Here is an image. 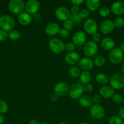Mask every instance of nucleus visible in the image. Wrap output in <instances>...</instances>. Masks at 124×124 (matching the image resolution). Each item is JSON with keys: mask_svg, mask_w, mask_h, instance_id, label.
<instances>
[{"mask_svg": "<svg viewBox=\"0 0 124 124\" xmlns=\"http://www.w3.org/2000/svg\"><path fill=\"white\" fill-rule=\"evenodd\" d=\"M15 26L14 19L8 15H3L0 17V27L6 32H10Z\"/></svg>", "mask_w": 124, "mask_h": 124, "instance_id": "nucleus-1", "label": "nucleus"}, {"mask_svg": "<svg viewBox=\"0 0 124 124\" xmlns=\"http://www.w3.org/2000/svg\"><path fill=\"white\" fill-rule=\"evenodd\" d=\"M109 82L113 89H122L124 88V75L120 73L114 74L109 79Z\"/></svg>", "mask_w": 124, "mask_h": 124, "instance_id": "nucleus-2", "label": "nucleus"}, {"mask_svg": "<svg viewBox=\"0 0 124 124\" xmlns=\"http://www.w3.org/2000/svg\"><path fill=\"white\" fill-rule=\"evenodd\" d=\"M124 53L122 52L120 48H114L110 51L108 55L109 61L114 65H118L123 61Z\"/></svg>", "mask_w": 124, "mask_h": 124, "instance_id": "nucleus-3", "label": "nucleus"}, {"mask_svg": "<svg viewBox=\"0 0 124 124\" xmlns=\"http://www.w3.org/2000/svg\"><path fill=\"white\" fill-rule=\"evenodd\" d=\"M83 86L80 83H74L69 87V95L74 100L79 99L83 93Z\"/></svg>", "mask_w": 124, "mask_h": 124, "instance_id": "nucleus-4", "label": "nucleus"}, {"mask_svg": "<svg viewBox=\"0 0 124 124\" xmlns=\"http://www.w3.org/2000/svg\"><path fill=\"white\" fill-rule=\"evenodd\" d=\"M9 10L14 14H21L25 8V4L21 0H10L8 3Z\"/></svg>", "mask_w": 124, "mask_h": 124, "instance_id": "nucleus-5", "label": "nucleus"}, {"mask_svg": "<svg viewBox=\"0 0 124 124\" xmlns=\"http://www.w3.org/2000/svg\"><path fill=\"white\" fill-rule=\"evenodd\" d=\"M98 52V46L93 41L86 42L83 46V53L88 58L94 57Z\"/></svg>", "mask_w": 124, "mask_h": 124, "instance_id": "nucleus-6", "label": "nucleus"}, {"mask_svg": "<svg viewBox=\"0 0 124 124\" xmlns=\"http://www.w3.org/2000/svg\"><path fill=\"white\" fill-rule=\"evenodd\" d=\"M50 49L56 54H60L64 50V44L62 40L58 38H52L49 42Z\"/></svg>", "mask_w": 124, "mask_h": 124, "instance_id": "nucleus-7", "label": "nucleus"}, {"mask_svg": "<svg viewBox=\"0 0 124 124\" xmlns=\"http://www.w3.org/2000/svg\"><path fill=\"white\" fill-rule=\"evenodd\" d=\"M89 113L91 117L97 120L102 119L105 116V110L104 108L102 105L98 104H93L90 108Z\"/></svg>", "mask_w": 124, "mask_h": 124, "instance_id": "nucleus-8", "label": "nucleus"}, {"mask_svg": "<svg viewBox=\"0 0 124 124\" xmlns=\"http://www.w3.org/2000/svg\"><path fill=\"white\" fill-rule=\"evenodd\" d=\"M69 86L65 82H59L56 84L53 90L58 96H64L69 93Z\"/></svg>", "mask_w": 124, "mask_h": 124, "instance_id": "nucleus-9", "label": "nucleus"}, {"mask_svg": "<svg viewBox=\"0 0 124 124\" xmlns=\"http://www.w3.org/2000/svg\"><path fill=\"white\" fill-rule=\"evenodd\" d=\"M40 2L37 0H29L25 4V8L27 13L29 14L35 15L38 13L39 8H40Z\"/></svg>", "mask_w": 124, "mask_h": 124, "instance_id": "nucleus-10", "label": "nucleus"}, {"mask_svg": "<svg viewBox=\"0 0 124 124\" xmlns=\"http://www.w3.org/2000/svg\"><path fill=\"white\" fill-rule=\"evenodd\" d=\"M83 29L86 33L92 35L94 33L97 32V23L92 19H86L83 24Z\"/></svg>", "mask_w": 124, "mask_h": 124, "instance_id": "nucleus-11", "label": "nucleus"}, {"mask_svg": "<svg viewBox=\"0 0 124 124\" xmlns=\"http://www.w3.org/2000/svg\"><path fill=\"white\" fill-rule=\"evenodd\" d=\"M56 18L60 21H65L69 19L71 13L69 10L64 7H59L55 10V12Z\"/></svg>", "mask_w": 124, "mask_h": 124, "instance_id": "nucleus-12", "label": "nucleus"}, {"mask_svg": "<svg viewBox=\"0 0 124 124\" xmlns=\"http://www.w3.org/2000/svg\"><path fill=\"white\" fill-rule=\"evenodd\" d=\"M86 35L83 31H77L72 36V42L77 46H82L86 43Z\"/></svg>", "mask_w": 124, "mask_h": 124, "instance_id": "nucleus-13", "label": "nucleus"}, {"mask_svg": "<svg viewBox=\"0 0 124 124\" xmlns=\"http://www.w3.org/2000/svg\"><path fill=\"white\" fill-rule=\"evenodd\" d=\"M114 29V25L113 21L109 19H106L101 23L100 25V31L104 35H108L111 33Z\"/></svg>", "mask_w": 124, "mask_h": 124, "instance_id": "nucleus-14", "label": "nucleus"}, {"mask_svg": "<svg viewBox=\"0 0 124 124\" xmlns=\"http://www.w3.org/2000/svg\"><path fill=\"white\" fill-rule=\"evenodd\" d=\"M78 64L79 67L81 70H84V71H88V70H91L94 65L93 61L88 57H85L80 59Z\"/></svg>", "mask_w": 124, "mask_h": 124, "instance_id": "nucleus-15", "label": "nucleus"}, {"mask_svg": "<svg viewBox=\"0 0 124 124\" xmlns=\"http://www.w3.org/2000/svg\"><path fill=\"white\" fill-rule=\"evenodd\" d=\"M64 60L68 64L73 65L79 63V61L80 60V57L79 53H77V52H70L66 54L65 57H64Z\"/></svg>", "mask_w": 124, "mask_h": 124, "instance_id": "nucleus-16", "label": "nucleus"}, {"mask_svg": "<svg viewBox=\"0 0 124 124\" xmlns=\"http://www.w3.org/2000/svg\"><path fill=\"white\" fill-rule=\"evenodd\" d=\"M60 28L59 25L56 23H50L46 25L44 29L45 33L49 36H54L58 33Z\"/></svg>", "mask_w": 124, "mask_h": 124, "instance_id": "nucleus-17", "label": "nucleus"}, {"mask_svg": "<svg viewBox=\"0 0 124 124\" xmlns=\"http://www.w3.org/2000/svg\"><path fill=\"white\" fill-rule=\"evenodd\" d=\"M110 11L116 15L124 13V2L122 1H115L113 2L110 7Z\"/></svg>", "mask_w": 124, "mask_h": 124, "instance_id": "nucleus-18", "label": "nucleus"}, {"mask_svg": "<svg viewBox=\"0 0 124 124\" xmlns=\"http://www.w3.org/2000/svg\"><path fill=\"white\" fill-rule=\"evenodd\" d=\"M101 47L105 50H112L114 48L115 41L110 37H105L101 40Z\"/></svg>", "mask_w": 124, "mask_h": 124, "instance_id": "nucleus-19", "label": "nucleus"}, {"mask_svg": "<svg viewBox=\"0 0 124 124\" xmlns=\"http://www.w3.org/2000/svg\"><path fill=\"white\" fill-rule=\"evenodd\" d=\"M100 96L105 99L112 98L114 94V90L111 86L103 85L99 90Z\"/></svg>", "mask_w": 124, "mask_h": 124, "instance_id": "nucleus-20", "label": "nucleus"}, {"mask_svg": "<svg viewBox=\"0 0 124 124\" xmlns=\"http://www.w3.org/2000/svg\"><path fill=\"white\" fill-rule=\"evenodd\" d=\"M18 21L21 25L27 26L31 23L32 17L27 12H23L18 15Z\"/></svg>", "mask_w": 124, "mask_h": 124, "instance_id": "nucleus-21", "label": "nucleus"}, {"mask_svg": "<svg viewBox=\"0 0 124 124\" xmlns=\"http://www.w3.org/2000/svg\"><path fill=\"white\" fill-rule=\"evenodd\" d=\"M79 102L81 106L85 108H91L93 105L92 98L89 96H82L79 99Z\"/></svg>", "mask_w": 124, "mask_h": 124, "instance_id": "nucleus-22", "label": "nucleus"}, {"mask_svg": "<svg viewBox=\"0 0 124 124\" xmlns=\"http://www.w3.org/2000/svg\"><path fill=\"white\" fill-rule=\"evenodd\" d=\"M100 1L99 0H87L86 1V8L90 12H95L100 7Z\"/></svg>", "mask_w": 124, "mask_h": 124, "instance_id": "nucleus-23", "label": "nucleus"}, {"mask_svg": "<svg viewBox=\"0 0 124 124\" xmlns=\"http://www.w3.org/2000/svg\"><path fill=\"white\" fill-rule=\"evenodd\" d=\"M91 79V75L88 71H83L81 73L80 77H79V82L81 85H85L88 84Z\"/></svg>", "mask_w": 124, "mask_h": 124, "instance_id": "nucleus-24", "label": "nucleus"}, {"mask_svg": "<svg viewBox=\"0 0 124 124\" xmlns=\"http://www.w3.org/2000/svg\"><path fill=\"white\" fill-rule=\"evenodd\" d=\"M96 81L98 84L105 85L106 84L109 82V79L106 74L100 73H98L96 75Z\"/></svg>", "mask_w": 124, "mask_h": 124, "instance_id": "nucleus-25", "label": "nucleus"}, {"mask_svg": "<svg viewBox=\"0 0 124 124\" xmlns=\"http://www.w3.org/2000/svg\"><path fill=\"white\" fill-rule=\"evenodd\" d=\"M69 73L70 76L73 78H78L81 75V70L80 68L77 66H73L70 68L69 70Z\"/></svg>", "mask_w": 124, "mask_h": 124, "instance_id": "nucleus-26", "label": "nucleus"}, {"mask_svg": "<svg viewBox=\"0 0 124 124\" xmlns=\"http://www.w3.org/2000/svg\"><path fill=\"white\" fill-rule=\"evenodd\" d=\"M105 64V58L103 56H97L94 61V65L96 67H102Z\"/></svg>", "mask_w": 124, "mask_h": 124, "instance_id": "nucleus-27", "label": "nucleus"}, {"mask_svg": "<svg viewBox=\"0 0 124 124\" xmlns=\"http://www.w3.org/2000/svg\"><path fill=\"white\" fill-rule=\"evenodd\" d=\"M8 37L11 40L15 41V40L18 39L20 38V33L17 30H12V31L9 32Z\"/></svg>", "mask_w": 124, "mask_h": 124, "instance_id": "nucleus-28", "label": "nucleus"}, {"mask_svg": "<svg viewBox=\"0 0 124 124\" xmlns=\"http://www.w3.org/2000/svg\"><path fill=\"white\" fill-rule=\"evenodd\" d=\"M110 12V9L108 8V7H102L98 10V14H99V15L100 16L103 17V18H105V17H107L108 16H109Z\"/></svg>", "mask_w": 124, "mask_h": 124, "instance_id": "nucleus-29", "label": "nucleus"}, {"mask_svg": "<svg viewBox=\"0 0 124 124\" xmlns=\"http://www.w3.org/2000/svg\"><path fill=\"white\" fill-rule=\"evenodd\" d=\"M76 46L72 42H68L64 44V50L68 53L73 52L75 50Z\"/></svg>", "mask_w": 124, "mask_h": 124, "instance_id": "nucleus-30", "label": "nucleus"}, {"mask_svg": "<svg viewBox=\"0 0 124 124\" xmlns=\"http://www.w3.org/2000/svg\"><path fill=\"white\" fill-rule=\"evenodd\" d=\"M109 124H123L122 119L119 116H113L109 119Z\"/></svg>", "mask_w": 124, "mask_h": 124, "instance_id": "nucleus-31", "label": "nucleus"}, {"mask_svg": "<svg viewBox=\"0 0 124 124\" xmlns=\"http://www.w3.org/2000/svg\"><path fill=\"white\" fill-rule=\"evenodd\" d=\"M114 27L122 28L124 26V18H117L113 21Z\"/></svg>", "mask_w": 124, "mask_h": 124, "instance_id": "nucleus-32", "label": "nucleus"}, {"mask_svg": "<svg viewBox=\"0 0 124 124\" xmlns=\"http://www.w3.org/2000/svg\"><path fill=\"white\" fill-rule=\"evenodd\" d=\"M89 15V11L87 8H82L81 10H80L79 16L81 19H86Z\"/></svg>", "mask_w": 124, "mask_h": 124, "instance_id": "nucleus-33", "label": "nucleus"}, {"mask_svg": "<svg viewBox=\"0 0 124 124\" xmlns=\"http://www.w3.org/2000/svg\"><path fill=\"white\" fill-rule=\"evenodd\" d=\"M8 108V104L4 101H0V114L6 113Z\"/></svg>", "mask_w": 124, "mask_h": 124, "instance_id": "nucleus-34", "label": "nucleus"}, {"mask_svg": "<svg viewBox=\"0 0 124 124\" xmlns=\"http://www.w3.org/2000/svg\"><path fill=\"white\" fill-rule=\"evenodd\" d=\"M111 98L113 102L114 103H115V104H120V103L122 102L123 101V98L122 97V96L120 95V94H117V93L113 94V96H112Z\"/></svg>", "mask_w": 124, "mask_h": 124, "instance_id": "nucleus-35", "label": "nucleus"}, {"mask_svg": "<svg viewBox=\"0 0 124 124\" xmlns=\"http://www.w3.org/2000/svg\"><path fill=\"white\" fill-rule=\"evenodd\" d=\"M63 27H64V29L68 30V31H70V30H71L73 29L74 24H73V23L71 21L68 19V20L64 21V23H63Z\"/></svg>", "mask_w": 124, "mask_h": 124, "instance_id": "nucleus-36", "label": "nucleus"}, {"mask_svg": "<svg viewBox=\"0 0 124 124\" xmlns=\"http://www.w3.org/2000/svg\"><path fill=\"white\" fill-rule=\"evenodd\" d=\"M69 19L74 24H79V23H80L81 21V19L80 18L79 15H71Z\"/></svg>", "mask_w": 124, "mask_h": 124, "instance_id": "nucleus-37", "label": "nucleus"}, {"mask_svg": "<svg viewBox=\"0 0 124 124\" xmlns=\"http://www.w3.org/2000/svg\"><path fill=\"white\" fill-rule=\"evenodd\" d=\"M58 35L62 38H67L70 35V33H69V31L63 28V29H60L59 32H58Z\"/></svg>", "mask_w": 124, "mask_h": 124, "instance_id": "nucleus-38", "label": "nucleus"}, {"mask_svg": "<svg viewBox=\"0 0 124 124\" xmlns=\"http://www.w3.org/2000/svg\"><path fill=\"white\" fill-rule=\"evenodd\" d=\"M79 12H80V8L79 6L72 5L71 7V15H79Z\"/></svg>", "mask_w": 124, "mask_h": 124, "instance_id": "nucleus-39", "label": "nucleus"}, {"mask_svg": "<svg viewBox=\"0 0 124 124\" xmlns=\"http://www.w3.org/2000/svg\"><path fill=\"white\" fill-rule=\"evenodd\" d=\"M93 90V86L92 84L88 83L84 85H83V91L84 92H86L88 93H91L92 91Z\"/></svg>", "mask_w": 124, "mask_h": 124, "instance_id": "nucleus-40", "label": "nucleus"}, {"mask_svg": "<svg viewBox=\"0 0 124 124\" xmlns=\"http://www.w3.org/2000/svg\"><path fill=\"white\" fill-rule=\"evenodd\" d=\"M92 101H93V103L94 104L100 105L101 101H102V97L98 94H95L92 98Z\"/></svg>", "mask_w": 124, "mask_h": 124, "instance_id": "nucleus-41", "label": "nucleus"}, {"mask_svg": "<svg viewBox=\"0 0 124 124\" xmlns=\"http://www.w3.org/2000/svg\"><path fill=\"white\" fill-rule=\"evenodd\" d=\"M8 37V34L7 32L0 29V41H4Z\"/></svg>", "mask_w": 124, "mask_h": 124, "instance_id": "nucleus-42", "label": "nucleus"}, {"mask_svg": "<svg viewBox=\"0 0 124 124\" xmlns=\"http://www.w3.org/2000/svg\"><path fill=\"white\" fill-rule=\"evenodd\" d=\"M92 41H93L94 42H96V43H97V42H100V41H101L100 35L97 32L95 33H94L93 35H92Z\"/></svg>", "mask_w": 124, "mask_h": 124, "instance_id": "nucleus-43", "label": "nucleus"}, {"mask_svg": "<svg viewBox=\"0 0 124 124\" xmlns=\"http://www.w3.org/2000/svg\"><path fill=\"white\" fill-rule=\"evenodd\" d=\"M41 18H42V16L40 13H36L35 15H34L33 16V19L35 21V22H40L41 21Z\"/></svg>", "mask_w": 124, "mask_h": 124, "instance_id": "nucleus-44", "label": "nucleus"}, {"mask_svg": "<svg viewBox=\"0 0 124 124\" xmlns=\"http://www.w3.org/2000/svg\"><path fill=\"white\" fill-rule=\"evenodd\" d=\"M50 99H51V101L53 102H57V101H58V96L56 94L53 93V94H52L51 95V97H50Z\"/></svg>", "mask_w": 124, "mask_h": 124, "instance_id": "nucleus-45", "label": "nucleus"}, {"mask_svg": "<svg viewBox=\"0 0 124 124\" xmlns=\"http://www.w3.org/2000/svg\"><path fill=\"white\" fill-rule=\"evenodd\" d=\"M71 2V3L73 5L79 6V5L81 4H82L83 2H84V1L83 0H72Z\"/></svg>", "mask_w": 124, "mask_h": 124, "instance_id": "nucleus-46", "label": "nucleus"}, {"mask_svg": "<svg viewBox=\"0 0 124 124\" xmlns=\"http://www.w3.org/2000/svg\"><path fill=\"white\" fill-rule=\"evenodd\" d=\"M119 117H120L122 119L124 120V107H122L119 110Z\"/></svg>", "mask_w": 124, "mask_h": 124, "instance_id": "nucleus-47", "label": "nucleus"}, {"mask_svg": "<svg viewBox=\"0 0 124 124\" xmlns=\"http://www.w3.org/2000/svg\"><path fill=\"white\" fill-rule=\"evenodd\" d=\"M29 124H41L40 121L39 120L34 119H32L29 122Z\"/></svg>", "mask_w": 124, "mask_h": 124, "instance_id": "nucleus-48", "label": "nucleus"}, {"mask_svg": "<svg viewBox=\"0 0 124 124\" xmlns=\"http://www.w3.org/2000/svg\"><path fill=\"white\" fill-rule=\"evenodd\" d=\"M120 49L121 50L122 52L123 53H124V42H122V43L120 44Z\"/></svg>", "mask_w": 124, "mask_h": 124, "instance_id": "nucleus-49", "label": "nucleus"}, {"mask_svg": "<svg viewBox=\"0 0 124 124\" xmlns=\"http://www.w3.org/2000/svg\"><path fill=\"white\" fill-rule=\"evenodd\" d=\"M4 121V119L3 116L0 114V124H3Z\"/></svg>", "mask_w": 124, "mask_h": 124, "instance_id": "nucleus-50", "label": "nucleus"}, {"mask_svg": "<svg viewBox=\"0 0 124 124\" xmlns=\"http://www.w3.org/2000/svg\"><path fill=\"white\" fill-rule=\"evenodd\" d=\"M122 72L123 73V74H124V64L123 65V66L122 67Z\"/></svg>", "mask_w": 124, "mask_h": 124, "instance_id": "nucleus-51", "label": "nucleus"}, {"mask_svg": "<svg viewBox=\"0 0 124 124\" xmlns=\"http://www.w3.org/2000/svg\"><path fill=\"white\" fill-rule=\"evenodd\" d=\"M59 124H67L65 122H64V121H62V122H60Z\"/></svg>", "mask_w": 124, "mask_h": 124, "instance_id": "nucleus-52", "label": "nucleus"}, {"mask_svg": "<svg viewBox=\"0 0 124 124\" xmlns=\"http://www.w3.org/2000/svg\"><path fill=\"white\" fill-rule=\"evenodd\" d=\"M41 124H49V123L47 122H46V121H44V122H42V123H41Z\"/></svg>", "mask_w": 124, "mask_h": 124, "instance_id": "nucleus-53", "label": "nucleus"}, {"mask_svg": "<svg viewBox=\"0 0 124 124\" xmlns=\"http://www.w3.org/2000/svg\"><path fill=\"white\" fill-rule=\"evenodd\" d=\"M80 124H90L87 123V122H82V123H81Z\"/></svg>", "mask_w": 124, "mask_h": 124, "instance_id": "nucleus-54", "label": "nucleus"}, {"mask_svg": "<svg viewBox=\"0 0 124 124\" xmlns=\"http://www.w3.org/2000/svg\"><path fill=\"white\" fill-rule=\"evenodd\" d=\"M122 102H123V104H124V99H123V101H122Z\"/></svg>", "mask_w": 124, "mask_h": 124, "instance_id": "nucleus-55", "label": "nucleus"}, {"mask_svg": "<svg viewBox=\"0 0 124 124\" xmlns=\"http://www.w3.org/2000/svg\"><path fill=\"white\" fill-rule=\"evenodd\" d=\"M94 124H100L99 123H97V122H96V123H94Z\"/></svg>", "mask_w": 124, "mask_h": 124, "instance_id": "nucleus-56", "label": "nucleus"}, {"mask_svg": "<svg viewBox=\"0 0 124 124\" xmlns=\"http://www.w3.org/2000/svg\"><path fill=\"white\" fill-rule=\"evenodd\" d=\"M123 124H124V123H123Z\"/></svg>", "mask_w": 124, "mask_h": 124, "instance_id": "nucleus-57", "label": "nucleus"}]
</instances>
